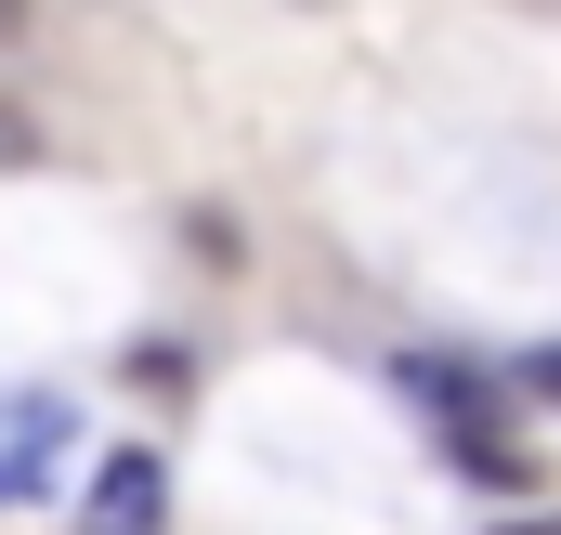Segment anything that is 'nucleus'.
<instances>
[{
  "mask_svg": "<svg viewBox=\"0 0 561 535\" xmlns=\"http://www.w3.org/2000/svg\"><path fill=\"white\" fill-rule=\"evenodd\" d=\"M419 392L444 405V444H457V470H470V483H523V470H536V457L496 431V392H483L470 366H431V353H419Z\"/></svg>",
  "mask_w": 561,
  "mask_h": 535,
  "instance_id": "f257e3e1",
  "label": "nucleus"
},
{
  "mask_svg": "<svg viewBox=\"0 0 561 535\" xmlns=\"http://www.w3.org/2000/svg\"><path fill=\"white\" fill-rule=\"evenodd\" d=\"M79 444V405L66 392H0V510H39L53 457Z\"/></svg>",
  "mask_w": 561,
  "mask_h": 535,
  "instance_id": "f03ea898",
  "label": "nucleus"
},
{
  "mask_svg": "<svg viewBox=\"0 0 561 535\" xmlns=\"http://www.w3.org/2000/svg\"><path fill=\"white\" fill-rule=\"evenodd\" d=\"M157 523H170V457L157 444H118L92 470V497H79V535H157Z\"/></svg>",
  "mask_w": 561,
  "mask_h": 535,
  "instance_id": "7ed1b4c3",
  "label": "nucleus"
},
{
  "mask_svg": "<svg viewBox=\"0 0 561 535\" xmlns=\"http://www.w3.org/2000/svg\"><path fill=\"white\" fill-rule=\"evenodd\" d=\"M523 379H536V392H549V405H561V340H549V353H536V366H523Z\"/></svg>",
  "mask_w": 561,
  "mask_h": 535,
  "instance_id": "20e7f679",
  "label": "nucleus"
},
{
  "mask_svg": "<svg viewBox=\"0 0 561 535\" xmlns=\"http://www.w3.org/2000/svg\"><path fill=\"white\" fill-rule=\"evenodd\" d=\"M13 39H26V0H0V53H13Z\"/></svg>",
  "mask_w": 561,
  "mask_h": 535,
  "instance_id": "39448f33",
  "label": "nucleus"
},
{
  "mask_svg": "<svg viewBox=\"0 0 561 535\" xmlns=\"http://www.w3.org/2000/svg\"><path fill=\"white\" fill-rule=\"evenodd\" d=\"M510 535H561V523H510Z\"/></svg>",
  "mask_w": 561,
  "mask_h": 535,
  "instance_id": "423d86ee",
  "label": "nucleus"
}]
</instances>
